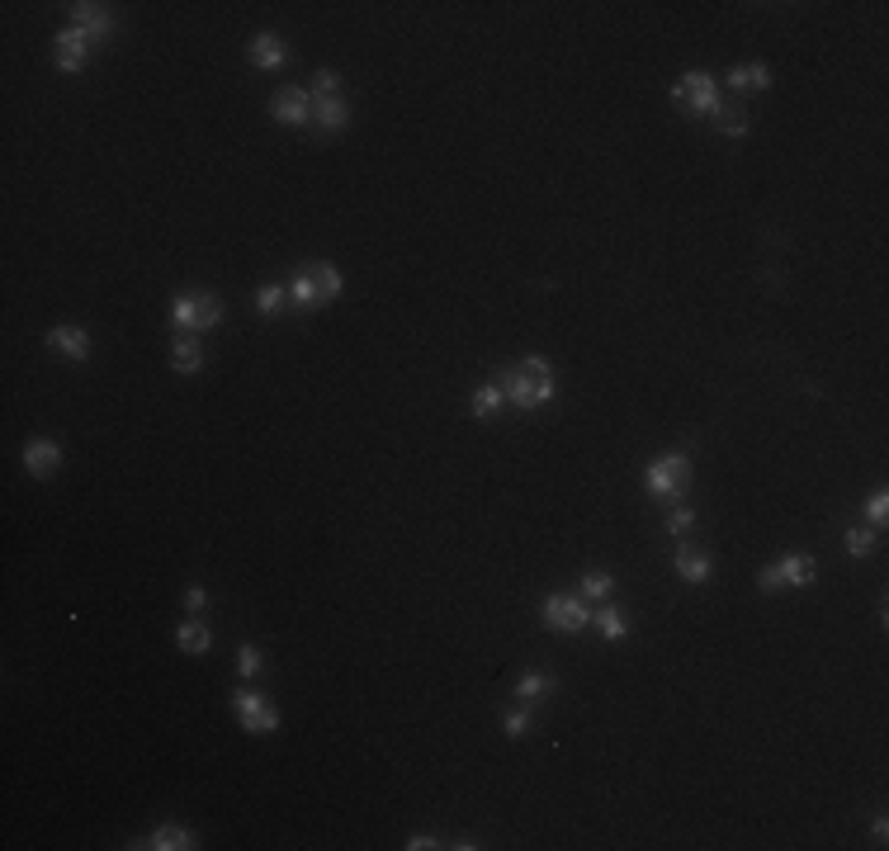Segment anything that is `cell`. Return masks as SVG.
Masks as SVG:
<instances>
[{
    "mask_svg": "<svg viewBox=\"0 0 889 851\" xmlns=\"http://www.w3.org/2000/svg\"><path fill=\"white\" fill-rule=\"evenodd\" d=\"M540 615H544V625L549 629H558V634H582L587 625H591V606L582 596H568V591H549L544 596V606H540Z\"/></svg>",
    "mask_w": 889,
    "mask_h": 851,
    "instance_id": "7a4b0ae2",
    "label": "cell"
},
{
    "mask_svg": "<svg viewBox=\"0 0 889 851\" xmlns=\"http://www.w3.org/2000/svg\"><path fill=\"white\" fill-rule=\"evenodd\" d=\"M71 24L90 33V43H105V38L114 33V19L105 5H90V0H80V5H71Z\"/></svg>",
    "mask_w": 889,
    "mask_h": 851,
    "instance_id": "ba28073f",
    "label": "cell"
},
{
    "mask_svg": "<svg viewBox=\"0 0 889 851\" xmlns=\"http://www.w3.org/2000/svg\"><path fill=\"white\" fill-rule=\"evenodd\" d=\"M313 123H317L322 133H341L345 123H350L345 99L341 95H313Z\"/></svg>",
    "mask_w": 889,
    "mask_h": 851,
    "instance_id": "30bf717a",
    "label": "cell"
},
{
    "mask_svg": "<svg viewBox=\"0 0 889 851\" xmlns=\"http://www.w3.org/2000/svg\"><path fill=\"white\" fill-rule=\"evenodd\" d=\"M497 383L506 388V398L521 407V411H534V407H549L558 398V379H553V364L544 355H525L515 369H502Z\"/></svg>",
    "mask_w": 889,
    "mask_h": 851,
    "instance_id": "6da1fadb",
    "label": "cell"
},
{
    "mask_svg": "<svg viewBox=\"0 0 889 851\" xmlns=\"http://www.w3.org/2000/svg\"><path fill=\"white\" fill-rule=\"evenodd\" d=\"M251 61H256L260 71H279L284 61H288L284 38H279V33H256V38H251Z\"/></svg>",
    "mask_w": 889,
    "mask_h": 851,
    "instance_id": "8fae6325",
    "label": "cell"
},
{
    "mask_svg": "<svg viewBox=\"0 0 889 851\" xmlns=\"http://www.w3.org/2000/svg\"><path fill=\"white\" fill-rule=\"evenodd\" d=\"M288 298H294V307H317V303H322V294H317V279H313V269H298V275L288 279Z\"/></svg>",
    "mask_w": 889,
    "mask_h": 851,
    "instance_id": "44dd1931",
    "label": "cell"
},
{
    "mask_svg": "<svg viewBox=\"0 0 889 851\" xmlns=\"http://www.w3.org/2000/svg\"><path fill=\"white\" fill-rule=\"evenodd\" d=\"M270 114H275L279 123H307V118H313V95L298 90V86H284V90L270 99Z\"/></svg>",
    "mask_w": 889,
    "mask_h": 851,
    "instance_id": "8992f818",
    "label": "cell"
},
{
    "mask_svg": "<svg viewBox=\"0 0 889 851\" xmlns=\"http://www.w3.org/2000/svg\"><path fill=\"white\" fill-rule=\"evenodd\" d=\"M203 606H209V591H203V587H190V591H184V610H190V615H199Z\"/></svg>",
    "mask_w": 889,
    "mask_h": 851,
    "instance_id": "e575fe53",
    "label": "cell"
},
{
    "mask_svg": "<svg viewBox=\"0 0 889 851\" xmlns=\"http://www.w3.org/2000/svg\"><path fill=\"white\" fill-rule=\"evenodd\" d=\"M842 539H846V553H852V558L875 553V534H871V530H861V525H852V530H846Z\"/></svg>",
    "mask_w": 889,
    "mask_h": 851,
    "instance_id": "83f0119b",
    "label": "cell"
},
{
    "mask_svg": "<svg viewBox=\"0 0 889 851\" xmlns=\"http://www.w3.org/2000/svg\"><path fill=\"white\" fill-rule=\"evenodd\" d=\"M57 464H61V445L57 440H29L24 445V468L33 473V478H48Z\"/></svg>",
    "mask_w": 889,
    "mask_h": 851,
    "instance_id": "4fadbf2b",
    "label": "cell"
},
{
    "mask_svg": "<svg viewBox=\"0 0 889 851\" xmlns=\"http://www.w3.org/2000/svg\"><path fill=\"white\" fill-rule=\"evenodd\" d=\"M48 345L57 350V355H67V360H86L90 355V336L80 326H52L48 331Z\"/></svg>",
    "mask_w": 889,
    "mask_h": 851,
    "instance_id": "5bb4252c",
    "label": "cell"
},
{
    "mask_svg": "<svg viewBox=\"0 0 889 851\" xmlns=\"http://www.w3.org/2000/svg\"><path fill=\"white\" fill-rule=\"evenodd\" d=\"M199 298L203 294H175L171 298V326L175 331H190V326L199 331Z\"/></svg>",
    "mask_w": 889,
    "mask_h": 851,
    "instance_id": "ffe728a7",
    "label": "cell"
},
{
    "mask_svg": "<svg viewBox=\"0 0 889 851\" xmlns=\"http://www.w3.org/2000/svg\"><path fill=\"white\" fill-rule=\"evenodd\" d=\"M133 846H152V851H190V846H199V842H194L190 827H180V823H161V827H152V837H147V842H133Z\"/></svg>",
    "mask_w": 889,
    "mask_h": 851,
    "instance_id": "7c38bea8",
    "label": "cell"
},
{
    "mask_svg": "<svg viewBox=\"0 0 889 851\" xmlns=\"http://www.w3.org/2000/svg\"><path fill=\"white\" fill-rule=\"evenodd\" d=\"M686 478H691V464H686V454H657V459L644 468V483H648V492L653 496H681V487H686Z\"/></svg>",
    "mask_w": 889,
    "mask_h": 851,
    "instance_id": "3957f363",
    "label": "cell"
},
{
    "mask_svg": "<svg viewBox=\"0 0 889 851\" xmlns=\"http://www.w3.org/2000/svg\"><path fill=\"white\" fill-rule=\"evenodd\" d=\"M610 572H582V591H577V596H582V600H601V596H610Z\"/></svg>",
    "mask_w": 889,
    "mask_h": 851,
    "instance_id": "4316f807",
    "label": "cell"
},
{
    "mask_svg": "<svg viewBox=\"0 0 889 851\" xmlns=\"http://www.w3.org/2000/svg\"><path fill=\"white\" fill-rule=\"evenodd\" d=\"M776 577H780V587H809L814 577H818V563L809 553H785V558H776Z\"/></svg>",
    "mask_w": 889,
    "mask_h": 851,
    "instance_id": "9c48e42d",
    "label": "cell"
},
{
    "mask_svg": "<svg viewBox=\"0 0 889 851\" xmlns=\"http://www.w3.org/2000/svg\"><path fill=\"white\" fill-rule=\"evenodd\" d=\"M199 364H203V345H199L194 336H175V345H171V369L194 373Z\"/></svg>",
    "mask_w": 889,
    "mask_h": 851,
    "instance_id": "d6986e66",
    "label": "cell"
},
{
    "mask_svg": "<svg viewBox=\"0 0 889 851\" xmlns=\"http://www.w3.org/2000/svg\"><path fill=\"white\" fill-rule=\"evenodd\" d=\"M663 525H667V534H672V539H681V534H686V530L695 525V511H691V506H672Z\"/></svg>",
    "mask_w": 889,
    "mask_h": 851,
    "instance_id": "f1b7e54d",
    "label": "cell"
},
{
    "mask_svg": "<svg viewBox=\"0 0 889 851\" xmlns=\"http://www.w3.org/2000/svg\"><path fill=\"white\" fill-rule=\"evenodd\" d=\"M672 99H686L691 114H719V90H714V76L710 71H686L672 86Z\"/></svg>",
    "mask_w": 889,
    "mask_h": 851,
    "instance_id": "5b68a950",
    "label": "cell"
},
{
    "mask_svg": "<svg viewBox=\"0 0 889 851\" xmlns=\"http://www.w3.org/2000/svg\"><path fill=\"white\" fill-rule=\"evenodd\" d=\"M284 298H288V288H284V284H265L260 294H256V307H260V317H279Z\"/></svg>",
    "mask_w": 889,
    "mask_h": 851,
    "instance_id": "d4e9b609",
    "label": "cell"
},
{
    "mask_svg": "<svg viewBox=\"0 0 889 851\" xmlns=\"http://www.w3.org/2000/svg\"><path fill=\"white\" fill-rule=\"evenodd\" d=\"M865 515H871L875 525H884V515H889V492L884 487H875L871 496H865Z\"/></svg>",
    "mask_w": 889,
    "mask_h": 851,
    "instance_id": "4dcf8cb0",
    "label": "cell"
},
{
    "mask_svg": "<svg viewBox=\"0 0 889 851\" xmlns=\"http://www.w3.org/2000/svg\"><path fill=\"white\" fill-rule=\"evenodd\" d=\"M502 402H506V388L492 379V383H483L478 392H473V417H483V421H492L502 411Z\"/></svg>",
    "mask_w": 889,
    "mask_h": 851,
    "instance_id": "ac0fdd59",
    "label": "cell"
},
{
    "mask_svg": "<svg viewBox=\"0 0 889 851\" xmlns=\"http://www.w3.org/2000/svg\"><path fill=\"white\" fill-rule=\"evenodd\" d=\"M549 691H553V676H544V672H525L515 681V700H544Z\"/></svg>",
    "mask_w": 889,
    "mask_h": 851,
    "instance_id": "603a6c76",
    "label": "cell"
},
{
    "mask_svg": "<svg viewBox=\"0 0 889 851\" xmlns=\"http://www.w3.org/2000/svg\"><path fill=\"white\" fill-rule=\"evenodd\" d=\"M430 846H440L430 833H417V837H407V851H430Z\"/></svg>",
    "mask_w": 889,
    "mask_h": 851,
    "instance_id": "d590c367",
    "label": "cell"
},
{
    "mask_svg": "<svg viewBox=\"0 0 889 851\" xmlns=\"http://www.w3.org/2000/svg\"><path fill=\"white\" fill-rule=\"evenodd\" d=\"M307 269H313V279H317V294H322V303L341 294V269H336V265H307Z\"/></svg>",
    "mask_w": 889,
    "mask_h": 851,
    "instance_id": "cb8c5ba5",
    "label": "cell"
},
{
    "mask_svg": "<svg viewBox=\"0 0 889 851\" xmlns=\"http://www.w3.org/2000/svg\"><path fill=\"white\" fill-rule=\"evenodd\" d=\"M502 729H506V738H525L530 733V710H511Z\"/></svg>",
    "mask_w": 889,
    "mask_h": 851,
    "instance_id": "836d02e7",
    "label": "cell"
},
{
    "mask_svg": "<svg viewBox=\"0 0 889 851\" xmlns=\"http://www.w3.org/2000/svg\"><path fill=\"white\" fill-rule=\"evenodd\" d=\"M260 667H265V657H260V648H251V643H246V648L237 653V672H241V676H256Z\"/></svg>",
    "mask_w": 889,
    "mask_h": 851,
    "instance_id": "1f68e13d",
    "label": "cell"
},
{
    "mask_svg": "<svg viewBox=\"0 0 889 851\" xmlns=\"http://www.w3.org/2000/svg\"><path fill=\"white\" fill-rule=\"evenodd\" d=\"M232 710H237V719H241L246 733H275V729H279V710H275V704L265 700L260 691H237V695H232Z\"/></svg>",
    "mask_w": 889,
    "mask_h": 851,
    "instance_id": "277c9868",
    "label": "cell"
},
{
    "mask_svg": "<svg viewBox=\"0 0 889 851\" xmlns=\"http://www.w3.org/2000/svg\"><path fill=\"white\" fill-rule=\"evenodd\" d=\"M86 52H90V33H86V29L67 24V29L57 33V67H61V71H80Z\"/></svg>",
    "mask_w": 889,
    "mask_h": 851,
    "instance_id": "52a82bcc",
    "label": "cell"
},
{
    "mask_svg": "<svg viewBox=\"0 0 889 851\" xmlns=\"http://www.w3.org/2000/svg\"><path fill=\"white\" fill-rule=\"evenodd\" d=\"M175 643H180V653H209L213 648V634H209V625L203 619H184V625L175 629Z\"/></svg>",
    "mask_w": 889,
    "mask_h": 851,
    "instance_id": "e0dca14e",
    "label": "cell"
},
{
    "mask_svg": "<svg viewBox=\"0 0 889 851\" xmlns=\"http://www.w3.org/2000/svg\"><path fill=\"white\" fill-rule=\"evenodd\" d=\"M591 625L601 629L606 638H625V634H629V619H625V610H619V606H606V610H596V615H591Z\"/></svg>",
    "mask_w": 889,
    "mask_h": 851,
    "instance_id": "7402d4cb",
    "label": "cell"
},
{
    "mask_svg": "<svg viewBox=\"0 0 889 851\" xmlns=\"http://www.w3.org/2000/svg\"><path fill=\"white\" fill-rule=\"evenodd\" d=\"M307 95H341V76L336 71H317L313 86H307Z\"/></svg>",
    "mask_w": 889,
    "mask_h": 851,
    "instance_id": "d6a6232c",
    "label": "cell"
},
{
    "mask_svg": "<svg viewBox=\"0 0 889 851\" xmlns=\"http://www.w3.org/2000/svg\"><path fill=\"white\" fill-rule=\"evenodd\" d=\"M218 322H222V303H218L213 294H203V298H199V331H213Z\"/></svg>",
    "mask_w": 889,
    "mask_h": 851,
    "instance_id": "f546056e",
    "label": "cell"
},
{
    "mask_svg": "<svg viewBox=\"0 0 889 851\" xmlns=\"http://www.w3.org/2000/svg\"><path fill=\"white\" fill-rule=\"evenodd\" d=\"M714 118H719V133L723 137H748V128H752L748 114H738V109H719Z\"/></svg>",
    "mask_w": 889,
    "mask_h": 851,
    "instance_id": "484cf974",
    "label": "cell"
},
{
    "mask_svg": "<svg viewBox=\"0 0 889 851\" xmlns=\"http://www.w3.org/2000/svg\"><path fill=\"white\" fill-rule=\"evenodd\" d=\"M676 572L686 577V582H710V572H714V563H710V553H700L695 544H681L676 549Z\"/></svg>",
    "mask_w": 889,
    "mask_h": 851,
    "instance_id": "9a60e30c",
    "label": "cell"
},
{
    "mask_svg": "<svg viewBox=\"0 0 889 851\" xmlns=\"http://www.w3.org/2000/svg\"><path fill=\"white\" fill-rule=\"evenodd\" d=\"M729 86H733V90H742V95H748V90L757 95V90H767V86H771V71L761 67V61H738V67L729 71Z\"/></svg>",
    "mask_w": 889,
    "mask_h": 851,
    "instance_id": "2e32d148",
    "label": "cell"
}]
</instances>
